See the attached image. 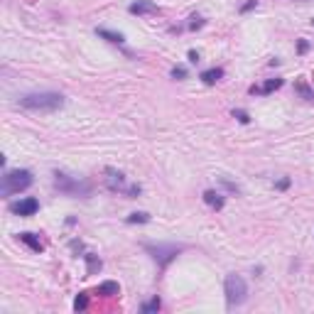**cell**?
<instances>
[{
    "mask_svg": "<svg viewBox=\"0 0 314 314\" xmlns=\"http://www.w3.org/2000/svg\"><path fill=\"white\" fill-rule=\"evenodd\" d=\"M233 118H238V123H251V116L246 113V111H241V108H233Z\"/></svg>",
    "mask_w": 314,
    "mask_h": 314,
    "instance_id": "cell-20",
    "label": "cell"
},
{
    "mask_svg": "<svg viewBox=\"0 0 314 314\" xmlns=\"http://www.w3.org/2000/svg\"><path fill=\"white\" fill-rule=\"evenodd\" d=\"M27 187H32V172H30V170H10V172H5V177H2L0 194H2V196H12V194L25 191Z\"/></svg>",
    "mask_w": 314,
    "mask_h": 314,
    "instance_id": "cell-2",
    "label": "cell"
},
{
    "mask_svg": "<svg viewBox=\"0 0 314 314\" xmlns=\"http://www.w3.org/2000/svg\"><path fill=\"white\" fill-rule=\"evenodd\" d=\"M96 35H98V37H103V40H108L111 45H126V37H123L121 32H113V30L98 27V30H96Z\"/></svg>",
    "mask_w": 314,
    "mask_h": 314,
    "instance_id": "cell-13",
    "label": "cell"
},
{
    "mask_svg": "<svg viewBox=\"0 0 314 314\" xmlns=\"http://www.w3.org/2000/svg\"><path fill=\"white\" fill-rule=\"evenodd\" d=\"M206 86H211V84H216V81H221L224 79V69L221 66H211V69H206V71H201V76H199Z\"/></svg>",
    "mask_w": 314,
    "mask_h": 314,
    "instance_id": "cell-11",
    "label": "cell"
},
{
    "mask_svg": "<svg viewBox=\"0 0 314 314\" xmlns=\"http://www.w3.org/2000/svg\"><path fill=\"white\" fill-rule=\"evenodd\" d=\"M84 260H86V265H89V268H86V272H89V275H96V272L101 270V258H98V255L86 253V255H84Z\"/></svg>",
    "mask_w": 314,
    "mask_h": 314,
    "instance_id": "cell-15",
    "label": "cell"
},
{
    "mask_svg": "<svg viewBox=\"0 0 314 314\" xmlns=\"http://www.w3.org/2000/svg\"><path fill=\"white\" fill-rule=\"evenodd\" d=\"M145 251L150 253V255L165 268V265H170V263L182 253V246H175V243H157V246H150V243H145Z\"/></svg>",
    "mask_w": 314,
    "mask_h": 314,
    "instance_id": "cell-5",
    "label": "cell"
},
{
    "mask_svg": "<svg viewBox=\"0 0 314 314\" xmlns=\"http://www.w3.org/2000/svg\"><path fill=\"white\" fill-rule=\"evenodd\" d=\"M189 30L194 32V30H199V27H204V17H199V15H191L189 17V25H187Z\"/></svg>",
    "mask_w": 314,
    "mask_h": 314,
    "instance_id": "cell-19",
    "label": "cell"
},
{
    "mask_svg": "<svg viewBox=\"0 0 314 314\" xmlns=\"http://www.w3.org/2000/svg\"><path fill=\"white\" fill-rule=\"evenodd\" d=\"M128 10H130V15H155V12H160V7L152 0H135V2L128 5Z\"/></svg>",
    "mask_w": 314,
    "mask_h": 314,
    "instance_id": "cell-8",
    "label": "cell"
},
{
    "mask_svg": "<svg viewBox=\"0 0 314 314\" xmlns=\"http://www.w3.org/2000/svg\"><path fill=\"white\" fill-rule=\"evenodd\" d=\"M20 241L25 243V246H30V251L35 253H42L45 251V246H42V241L35 236V233H30V231H25V233H20Z\"/></svg>",
    "mask_w": 314,
    "mask_h": 314,
    "instance_id": "cell-12",
    "label": "cell"
},
{
    "mask_svg": "<svg viewBox=\"0 0 314 314\" xmlns=\"http://www.w3.org/2000/svg\"><path fill=\"white\" fill-rule=\"evenodd\" d=\"M189 62L191 64L199 62V52H196V49H189Z\"/></svg>",
    "mask_w": 314,
    "mask_h": 314,
    "instance_id": "cell-25",
    "label": "cell"
},
{
    "mask_svg": "<svg viewBox=\"0 0 314 314\" xmlns=\"http://www.w3.org/2000/svg\"><path fill=\"white\" fill-rule=\"evenodd\" d=\"M128 224H147L150 221V214H145V211H135V214H130L126 219Z\"/></svg>",
    "mask_w": 314,
    "mask_h": 314,
    "instance_id": "cell-16",
    "label": "cell"
},
{
    "mask_svg": "<svg viewBox=\"0 0 314 314\" xmlns=\"http://www.w3.org/2000/svg\"><path fill=\"white\" fill-rule=\"evenodd\" d=\"M157 310H160V300H157V297H155L152 302H147V305L142 307V312H145V314H150V312H157Z\"/></svg>",
    "mask_w": 314,
    "mask_h": 314,
    "instance_id": "cell-22",
    "label": "cell"
},
{
    "mask_svg": "<svg viewBox=\"0 0 314 314\" xmlns=\"http://www.w3.org/2000/svg\"><path fill=\"white\" fill-rule=\"evenodd\" d=\"M98 295H103V297H116L118 292H121V287H118V282H113V280H106V282H101L98 285V290H96Z\"/></svg>",
    "mask_w": 314,
    "mask_h": 314,
    "instance_id": "cell-14",
    "label": "cell"
},
{
    "mask_svg": "<svg viewBox=\"0 0 314 314\" xmlns=\"http://www.w3.org/2000/svg\"><path fill=\"white\" fill-rule=\"evenodd\" d=\"M172 79H177V81L187 79V69H184V66H175V69H172Z\"/></svg>",
    "mask_w": 314,
    "mask_h": 314,
    "instance_id": "cell-21",
    "label": "cell"
},
{
    "mask_svg": "<svg viewBox=\"0 0 314 314\" xmlns=\"http://www.w3.org/2000/svg\"><path fill=\"white\" fill-rule=\"evenodd\" d=\"M106 184L111 191H123L126 194L128 187H126V175L121 170H113V167H106Z\"/></svg>",
    "mask_w": 314,
    "mask_h": 314,
    "instance_id": "cell-7",
    "label": "cell"
},
{
    "mask_svg": "<svg viewBox=\"0 0 314 314\" xmlns=\"http://www.w3.org/2000/svg\"><path fill=\"white\" fill-rule=\"evenodd\" d=\"M224 292H226L228 310H233V307H238V305L246 302V297H248V285H246V280H243L241 275L233 272V275L226 277V282H224Z\"/></svg>",
    "mask_w": 314,
    "mask_h": 314,
    "instance_id": "cell-3",
    "label": "cell"
},
{
    "mask_svg": "<svg viewBox=\"0 0 314 314\" xmlns=\"http://www.w3.org/2000/svg\"><path fill=\"white\" fill-rule=\"evenodd\" d=\"M54 187L66 196H89L91 194V184L86 179H76L64 172H54Z\"/></svg>",
    "mask_w": 314,
    "mask_h": 314,
    "instance_id": "cell-4",
    "label": "cell"
},
{
    "mask_svg": "<svg viewBox=\"0 0 314 314\" xmlns=\"http://www.w3.org/2000/svg\"><path fill=\"white\" fill-rule=\"evenodd\" d=\"M204 201H206L211 209H216V211H221V209H224V204H226L224 194H221V191H216V189H206V191H204Z\"/></svg>",
    "mask_w": 314,
    "mask_h": 314,
    "instance_id": "cell-10",
    "label": "cell"
},
{
    "mask_svg": "<svg viewBox=\"0 0 314 314\" xmlns=\"http://www.w3.org/2000/svg\"><path fill=\"white\" fill-rule=\"evenodd\" d=\"M282 84H285L282 79H268L263 86H251V93H253V96H268V93L277 91Z\"/></svg>",
    "mask_w": 314,
    "mask_h": 314,
    "instance_id": "cell-9",
    "label": "cell"
},
{
    "mask_svg": "<svg viewBox=\"0 0 314 314\" xmlns=\"http://www.w3.org/2000/svg\"><path fill=\"white\" fill-rule=\"evenodd\" d=\"M22 108L27 111H40V113H49V111H57L64 106V96L62 93H54V91H40V93H27L17 101Z\"/></svg>",
    "mask_w": 314,
    "mask_h": 314,
    "instance_id": "cell-1",
    "label": "cell"
},
{
    "mask_svg": "<svg viewBox=\"0 0 314 314\" xmlns=\"http://www.w3.org/2000/svg\"><path fill=\"white\" fill-rule=\"evenodd\" d=\"M86 307H89V292H79V297L74 300V310L81 312V310H86Z\"/></svg>",
    "mask_w": 314,
    "mask_h": 314,
    "instance_id": "cell-17",
    "label": "cell"
},
{
    "mask_svg": "<svg viewBox=\"0 0 314 314\" xmlns=\"http://www.w3.org/2000/svg\"><path fill=\"white\" fill-rule=\"evenodd\" d=\"M295 89H297V91H300V93H302L307 101H314V93L310 91V86H307L305 81H297V84H295Z\"/></svg>",
    "mask_w": 314,
    "mask_h": 314,
    "instance_id": "cell-18",
    "label": "cell"
},
{
    "mask_svg": "<svg viewBox=\"0 0 314 314\" xmlns=\"http://www.w3.org/2000/svg\"><path fill=\"white\" fill-rule=\"evenodd\" d=\"M312 25H314V20H312Z\"/></svg>",
    "mask_w": 314,
    "mask_h": 314,
    "instance_id": "cell-27",
    "label": "cell"
},
{
    "mask_svg": "<svg viewBox=\"0 0 314 314\" xmlns=\"http://www.w3.org/2000/svg\"><path fill=\"white\" fill-rule=\"evenodd\" d=\"M10 211L17 214V216H35V214L40 211V201H37L35 196H25V199H20V201H12V204H10Z\"/></svg>",
    "mask_w": 314,
    "mask_h": 314,
    "instance_id": "cell-6",
    "label": "cell"
},
{
    "mask_svg": "<svg viewBox=\"0 0 314 314\" xmlns=\"http://www.w3.org/2000/svg\"><path fill=\"white\" fill-rule=\"evenodd\" d=\"M275 187H277V189H287V187H290V179H280Z\"/></svg>",
    "mask_w": 314,
    "mask_h": 314,
    "instance_id": "cell-26",
    "label": "cell"
},
{
    "mask_svg": "<svg viewBox=\"0 0 314 314\" xmlns=\"http://www.w3.org/2000/svg\"><path fill=\"white\" fill-rule=\"evenodd\" d=\"M255 5H258V0H248V2H243V5H241V12H251Z\"/></svg>",
    "mask_w": 314,
    "mask_h": 314,
    "instance_id": "cell-23",
    "label": "cell"
},
{
    "mask_svg": "<svg viewBox=\"0 0 314 314\" xmlns=\"http://www.w3.org/2000/svg\"><path fill=\"white\" fill-rule=\"evenodd\" d=\"M307 49H310V42H307V40H300V42H297V52H300V54H305Z\"/></svg>",
    "mask_w": 314,
    "mask_h": 314,
    "instance_id": "cell-24",
    "label": "cell"
}]
</instances>
